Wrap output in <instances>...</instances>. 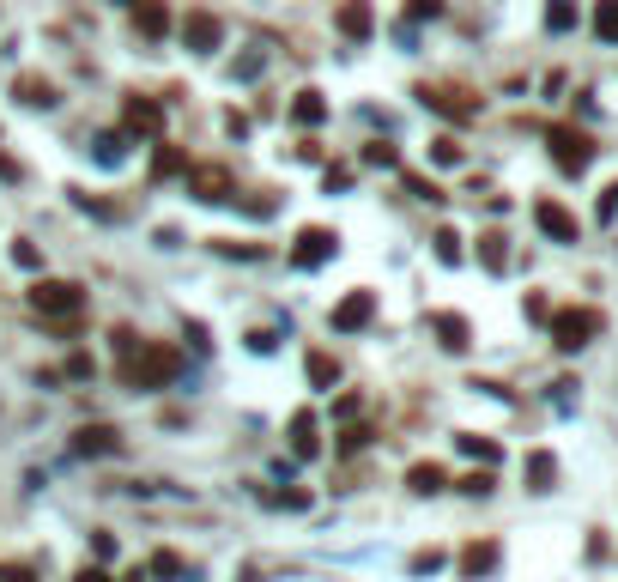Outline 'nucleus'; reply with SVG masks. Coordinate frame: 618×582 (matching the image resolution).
Segmentation results:
<instances>
[{
    "label": "nucleus",
    "instance_id": "nucleus-35",
    "mask_svg": "<svg viewBox=\"0 0 618 582\" xmlns=\"http://www.w3.org/2000/svg\"><path fill=\"white\" fill-rule=\"evenodd\" d=\"M152 570H158V577H176V570H182V558H176V552H152Z\"/></svg>",
    "mask_w": 618,
    "mask_h": 582
},
{
    "label": "nucleus",
    "instance_id": "nucleus-3",
    "mask_svg": "<svg viewBox=\"0 0 618 582\" xmlns=\"http://www.w3.org/2000/svg\"><path fill=\"white\" fill-rule=\"evenodd\" d=\"M594 334H600V309H588V304L551 309V346H558V352H582Z\"/></svg>",
    "mask_w": 618,
    "mask_h": 582
},
{
    "label": "nucleus",
    "instance_id": "nucleus-13",
    "mask_svg": "<svg viewBox=\"0 0 618 582\" xmlns=\"http://www.w3.org/2000/svg\"><path fill=\"white\" fill-rule=\"evenodd\" d=\"M497 558H503V552H497V540H473V546L461 552V577H467V582L491 577V570H497Z\"/></svg>",
    "mask_w": 618,
    "mask_h": 582
},
{
    "label": "nucleus",
    "instance_id": "nucleus-5",
    "mask_svg": "<svg viewBox=\"0 0 618 582\" xmlns=\"http://www.w3.org/2000/svg\"><path fill=\"white\" fill-rule=\"evenodd\" d=\"M188 195L194 201H231V171L225 164H188Z\"/></svg>",
    "mask_w": 618,
    "mask_h": 582
},
{
    "label": "nucleus",
    "instance_id": "nucleus-26",
    "mask_svg": "<svg viewBox=\"0 0 618 582\" xmlns=\"http://www.w3.org/2000/svg\"><path fill=\"white\" fill-rule=\"evenodd\" d=\"M364 164H376V171H394V164H400V158H394V146H364Z\"/></svg>",
    "mask_w": 618,
    "mask_h": 582
},
{
    "label": "nucleus",
    "instance_id": "nucleus-24",
    "mask_svg": "<svg viewBox=\"0 0 618 582\" xmlns=\"http://www.w3.org/2000/svg\"><path fill=\"white\" fill-rule=\"evenodd\" d=\"M334 377H340V364H334L328 352H309V382H315V388H334Z\"/></svg>",
    "mask_w": 618,
    "mask_h": 582
},
{
    "label": "nucleus",
    "instance_id": "nucleus-4",
    "mask_svg": "<svg viewBox=\"0 0 618 582\" xmlns=\"http://www.w3.org/2000/svg\"><path fill=\"white\" fill-rule=\"evenodd\" d=\"M546 146H551V164L564 176H582L588 164H594V140H588L582 128H551Z\"/></svg>",
    "mask_w": 618,
    "mask_h": 582
},
{
    "label": "nucleus",
    "instance_id": "nucleus-27",
    "mask_svg": "<svg viewBox=\"0 0 618 582\" xmlns=\"http://www.w3.org/2000/svg\"><path fill=\"white\" fill-rule=\"evenodd\" d=\"M176 171H188V164H182V152H170V146H164V152L152 158V176H176Z\"/></svg>",
    "mask_w": 618,
    "mask_h": 582
},
{
    "label": "nucleus",
    "instance_id": "nucleus-16",
    "mask_svg": "<svg viewBox=\"0 0 618 582\" xmlns=\"http://www.w3.org/2000/svg\"><path fill=\"white\" fill-rule=\"evenodd\" d=\"M551 480H558L551 449H534V455H527V491H551Z\"/></svg>",
    "mask_w": 618,
    "mask_h": 582
},
{
    "label": "nucleus",
    "instance_id": "nucleus-21",
    "mask_svg": "<svg viewBox=\"0 0 618 582\" xmlns=\"http://www.w3.org/2000/svg\"><path fill=\"white\" fill-rule=\"evenodd\" d=\"M334 25H340L345 36H370V25H376V12H370V6H358V0H352V6H340V19H334Z\"/></svg>",
    "mask_w": 618,
    "mask_h": 582
},
{
    "label": "nucleus",
    "instance_id": "nucleus-28",
    "mask_svg": "<svg viewBox=\"0 0 618 582\" xmlns=\"http://www.w3.org/2000/svg\"><path fill=\"white\" fill-rule=\"evenodd\" d=\"M431 570H443V552H412V577H431Z\"/></svg>",
    "mask_w": 618,
    "mask_h": 582
},
{
    "label": "nucleus",
    "instance_id": "nucleus-14",
    "mask_svg": "<svg viewBox=\"0 0 618 582\" xmlns=\"http://www.w3.org/2000/svg\"><path fill=\"white\" fill-rule=\"evenodd\" d=\"M431 328H437V340H443L448 352H467V346H473V328H467V315H448V309H437V315H431Z\"/></svg>",
    "mask_w": 618,
    "mask_h": 582
},
{
    "label": "nucleus",
    "instance_id": "nucleus-15",
    "mask_svg": "<svg viewBox=\"0 0 618 582\" xmlns=\"http://www.w3.org/2000/svg\"><path fill=\"white\" fill-rule=\"evenodd\" d=\"M12 92H19V103H31V109H49V103L61 98V92H55V79H36V73H25Z\"/></svg>",
    "mask_w": 618,
    "mask_h": 582
},
{
    "label": "nucleus",
    "instance_id": "nucleus-22",
    "mask_svg": "<svg viewBox=\"0 0 618 582\" xmlns=\"http://www.w3.org/2000/svg\"><path fill=\"white\" fill-rule=\"evenodd\" d=\"M455 443H461V455H473V461H485V474H491V467H497V455H503V449L491 443V437H473V431H467V437H455Z\"/></svg>",
    "mask_w": 618,
    "mask_h": 582
},
{
    "label": "nucleus",
    "instance_id": "nucleus-7",
    "mask_svg": "<svg viewBox=\"0 0 618 582\" xmlns=\"http://www.w3.org/2000/svg\"><path fill=\"white\" fill-rule=\"evenodd\" d=\"M122 128H128V134H139V140H158V134H164V109H158L152 98H128Z\"/></svg>",
    "mask_w": 618,
    "mask_h": 582
},
{
    "label": "nucleus",
    "instance_id": "nucleus-18",
    "mask_svg": "<svg viewBox=\"0 0 618 582\" xmlns=\"http://www.w3.org/2000/svg\"><path fill=\"white\" fill-rule=\"evenodd\" d=\"M407 485L412 491H418V498H431V491H443V467H437V461H412V474H407Z\"/></svg>",
    "mask_w": 618,
    "mask_h": 582
},
{
    "label": "nucleus",
    "instance_id": "nucleus-30",
    "mask_svg": "<svg viewBox=\"0 0 618 582\" xmlns=\"http://www.w3.org/2000/svg\"><path fill=\"white\" fill-rule=\"evenodd\" d=\"M98 164H122V134H103L98 140Z\"/></svg>",
    "mask_w": 618,
    "mask_h": 582
},
{
    "label": "nucleus",
    "instance_id": "nucleus-19",
    "mask_svg": "<svg viewBox=\"0 0 618 582\" xmlns=\"http://www.w3.org/2000/svg\"><path fill=\"white\" fill-rule=\"evenodd\" d=\"M291 122H297V128L328 122V103H321V92H297V103H291Z\"/></svg>",
    "mask_w": 618,
    "mask_h": 582
},
{
    "label": "nucleus",
    "instance_id": "nucleus-33",
    "mask_svg": "<svg viewBox=\"0 0 618 582\" xmlns=\"http://www.w3.org/2000/svg\"><path fill=\"white\" fill-rule=\"evenodd\" d=\"M461 491H467V498H485V491H491V474H485V467H479V474H467Z\"/></svg>",
    "mask_w": 618,
    "mask_h": 582
},
{
    "label": "nucleus",
    "instance_id": "nucleus-29",
    "mask_svg": "<svg viewBox=\"0 0 618 582\" xmlns=\"http://www.w3.org/2000/svg\"><path fill=\"white\" fill-rule=\"evenodd\" d=\"M437 261H448V267L461 261V237L455 231H437Z\"/></svg>",
    "mask_w": 618,
    "mask_h": 582
},
{
    "label": "nucleus",
    "instance_id": "nucleus-37",
    "mask_svg": "<svg viewBox=\"0 0 618 582\" xmlns=\"http://www.w3.org/2000/svg\"><path fill=\"white\" fill-rule=\"evenodd\" d=\"M527 322H551V309H546V298H540V291L527 298Z\"/></svg>",
    "mask_w": 618,
    "mask_h": 582
},
{
    "label": "nucleus",
    "instance_id": "nucleus-32",
    "mask_svg": "<svg viewBox=\"0 0 618 582\" xmlns=\"http://www.w3.org/2000/svg\"><path fill=\"white\" fill-rule=\"evenodd\" d=\"M546 25H551V31H570V25H576V6H551Z\"/></svg>",
    "mask_w": 618,
    "mask_h": 582
},
{
    "label": "nucleus",
    "instance_id": "nucleus-40",
    "mask_svg": "<svg viewBox=\"0 0 618 582\" xmlns=\"http://www.w3.org/2000/svg\"><path fill=\"white\" fill-rule=\"evenodd\" d=\"M0 582H31V570L25 564H0Z\"/></svg>",
    "mask_w": 618,
    "mask_h": 582
},
{
    "label": "nucleus",
    "instance_id": "nucleus-23",
    "mask_svg": "<svg viewBox=\"0 0 618 582\" xmlns=\"http://www.w3.org/2000/svg\"><path fill=\"white\" fill-rule=\"evenodd\" d=\"M134 25H139V31H146V36H164V31H170V12L146 0V6H134Z\"/></svg>",
    "mask_w": 618,
    "mask_h": 582
},
{
    "label": "nucleus",
    "instance_id": "nucleus-31",
    "mask_svg": "<svg viewBox=\"0 0 618 582\" xmlns=\"http://www.w3.org/2000/svg\"><path fill=\"white\" fill-rule=\"evenodd\" d=\"M407 195H418V201H443V188L424 182V176H407Z\"/></svg>",
    "mask_w": 618,
    "mask_h": 582
},
{
    "label": "nucleus",
    "instance_id": "nucleus-10",
    "mask_svg": "<svg viewBox=\"0 0 618 582\" xmlns=\"http://www.w3.org/2000/svg\"><path fill=\"white\" fill-rule=\"evenodd\" d=\"M534 225H540L551 243H576V212H570V206H558V201L534 206Z\"/></svg>",
    "mask_w": 618,
    "mask_h": 582
},
{
    "label": "nucleus",
    "instance_id": "nucleus-17",
    "mask_svg": "<svg viewBox=\"0 0 618 582\" xmlns=\"http://www.w3.org/2000/svg\"><path fill=\"white\" fill-rule=\"evenodd\" d=\"M479 261L491 267V274H503V267H510V237H503V231H485L479 237Z\"/></svg>",
    "mask_w": 618,
    "mask_h": 582
},
{
    "label": "nucleus",
    "instance_id": "nucleus-12",
    "mask_svg": "<svg viewBox=\"0 0 618 582\" xmlns=\"http://www.w3.org/2000/svg\"><path fill=\"white\" fill-rule=\"evenodd\" d=\"M73 449H79V455H115L122 437H115V425H79V431H73Z\"/></svg>",
    "mask_w": 618,
    "mask_h": 582
},
{
    "label": "nucleus",
    "instance_id": "nucleus-11",
    "mask_svg": "<svg viewBox=\"0 0 618 582\" xmlns=\"http://www.w3.org/2000/svg\"><path fill=\"white\" fill-rule=\"evenodd\" d=\"M370 315H376V291H352V298L334 309V328H340V334H358Z\"/></svg>",
    "mask_w": 618,
    "mask_h": 582
},
{
    "label": "nucleus",
    "instance_id": "nucleus-34",
    "mask_svg": "<svg viewBox=\"0 0 618 582\" xmlns=\"http://www.w3.org/2000/svg\"><path fill=\"white\" fill-rule=\"evenodd\" d=\"M431 158H437V164H461V146H455V140H437Z\"/></svg>",
    "mask_w": 618,
    "mask_h": 582
},
{
    "label": "nucleus",
    "instance_id": "nucleus-25",
    "mask_svg": "<svg viewBox=\"0 0 618 582\" xmlns=\"http://www.w3.org/2000/svg\"><path fill=\"white\" fill-rule=\"evenodd\" d=\"M594 31L606 36V43H618V0H600V6H594Z\"/></svg>",
    "mask_w": 618,
    "mask_h": 582
},
{
    "label": "nucleus",
    "instance_id": "nucleus-38",
    "mask_svg": "<svg viewBox=\"0 0 618 582\" xmlns=\"http://www.w3.org/2000/svg\"><path fill=\"white\" fill-rule=\"evenodd\" d=\"M364 443H370V431H364V425H352V431L340 437V449H364Z\"/></svg>",
    "mask_w": 618,
    "mask_h": 582
},
{
    "label": "nucleus",
    "instance_id": "nucleus-41",
    "mask_svg": "<svg viewBox=\"0 0 618 582\" xmlns=\"http://www.w3.org/2000/svg\"><path fill=\"white\" fill-rule=\"evenodd\" d=\"M73 582H109V577H103L98 564H85V570H79V577H73Z\"/></svg>",
    "mask_w": 618,
    "mask_h": 582
},
{
    "label": "nucleus",
    "instance_id": "nucleus-8",
    "mask_svg": "<svg viewBox=\"0 0 618 582\" xmlns=\"http://www.w3.org/2000/svg\"><path fill=\"white\" fill-rule=\"evenodd\" d=\"M334 249H340V237H334V231L309 225V231H297V249H291V261H297V267H321Z\"/></svg>",
    "mask_w": 618,
    "mask_h": 582
},
{
    "label": "nucleus",
    "instance_id": "nucleus-36",
    "mask_svg": "<svg viewBox=\"0 0 618 582\" xmlns=\"http://www.w3.org/2000/svg\"><path fill=\"white\" fill-rule=\"evenodd\" d=\"M231 73H237V79H255V73H261V49H255V55H242Z\"/></svg>",
    "mask_w": 618,
    "mask_h": 582
},
{
    "label": "nucleus",
    "instance_id": "nucleus-20",
    "mask_svg": "<svg viewBox=\"0 0 618 582\" xmlns=\"http://www.w3.org/2000/svg\"><path fill=\"white\" fill-rule=\"evenodd\" d=\"M291 449H297L304 461L321 449V437H315V412H297V419H291Z\"/></svg>",
    "mask_w": 618,
    "mask_h": 582
},
{
    "label": "nucleus",
    "instance_id": "nucleus-6",
    "mask_svg": "<svg viewBox=\"0 0 618 582\" xmlns=\"http://www.w3.org/2000/svg\"><path fill=\"white\" fill-rule=\"evenodd\" d=\"M182 43H188L194 55L218 49V43H225V19H218V12H188V19H182Z\"/></svg>",
    "mask_w": 618,
    "mask_h": 582
},
{
    "label": "nucleus",
    "instance_id": "nucleus-2",
    "mask_svg": "<svg viewBox=\"0 0 618 582\" xmlns=\"http://www.w3.org/2000/svg\"><path fill=\"white\" fill-rule=\"evenodd\" d=\"M31 304L43 322H55V328H73L79 315H85V291L73 285V279H36L31 285Z\"/></svg>",
    "mask_w": 618,
    "mask_h": 582
},
{
    "label": "nucleus",
    "instance_id": "nucleus-39",
    "mask_svg": "<svg viewBox=\"0 0 618 582\" xmlns=\"http://www.w3.org/2000/svg\"><path fill=\"white\" fill-rule=\"evenodd\" d=\"M613 212H618V182H613V188H606V195H600V225H606Z\"/></svg>",
    "mask_w": 618,
    "mask_h": 582
},
{
    "label": "nucleus",
    "instance_id": "nucleus-1",
    "mask_svg": "<svg viewBox=\"0 0 618 582\" xmlns=\"http://www.w3.org/2000/svg\"><path fill=\"white\" fill-rule=\"evenodd\" d=\"M122 340V382L128 388H164V382H176V371H182V352L176 346H139L134 352V334H115Z\"/></svg>",
    "mask_w": 618,
    "mask_h": 582
},
{
    "label": "nucleus",
    "instance_id": "nucleus-9",
    "mask_svg": "<svg viewBox=\"0 0 618 582\" xmlns=\"http://www.w3.org/2000/svg\"><path fill=\"white\" fill-rule=\"evenodd\" d=\"M418 98L431 103V109H443V116H455V122H473V116H479V98H467V92H455V85H424Z\"/></svg>",
    "mask_w": 618,
    "mask_h": 582
}]
</instances>
